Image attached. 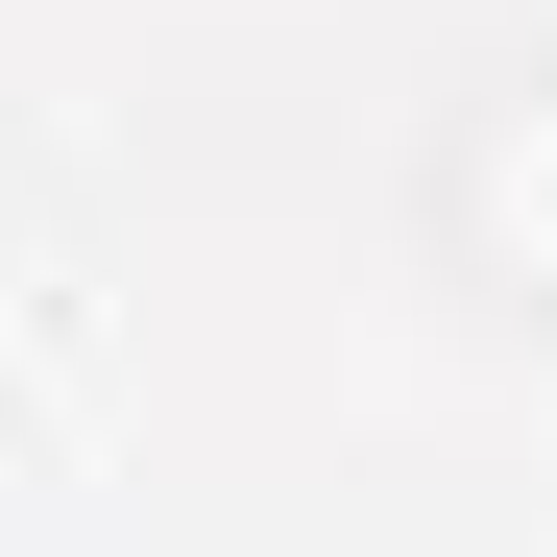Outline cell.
Wrapping results in <instances>:
<instances>
[{"mask_svg":"<svg viewBox=\"0 0 557 557\" xmlns=\"http://www.w3.org/2000/svg\"><path fill=\"white\" fill-rule=\"evenodd\" d=\"M460 243L557 292V73H533V98H485V146H460Z\"/></svg>","mask_w":557,"mask_h":557,"instance_id":"obj_1","label":"cell"}]
</instances>
